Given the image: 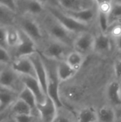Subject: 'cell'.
Listing matches in <instances>:
<instances>
[{"label": "cell", "instance_id": "18", "mask_svg": "<svg viewBox=\"0 0 121 122\" xmlns=\"http://www.w3.org/2000/svg\"><path fill=\"white\" fill-rule=\"evenodd\" d=\"M18 98L23 100L31 107L32 110V114L39 116L37 109V102L36 97L28 88L24 86L22 89L18 93Z\"/></svg>", "mask_w": 121, "mask_h": 122}, {"label": "cell", "instance_id": "2", "mask_svg": "<svg viewBox=\"0 0 121 122\" xmlns=\"http://www.w3.org/2000/svg\"><path fill=\"white\" fill-rule=\"evenodd\" d=\"M20 39L18 44L9 50L12 60L20 57H26L37 52L36 43L29 35L19 29Z\"/></svg>", "mask_w": 121, "mask_h": 122}, {"label": "cell", "instance_id": "22", "mask_svg": "<svg viewBox=\"0 0 121 122\" xmlns=\"http://www.w3.org/2000/svg\"><path fill=\"white\" fill-rule=\"evenodd\" d=\"M10 112L11 114H12L13 116L32 114V110L31 107L26 102L19 98L10 107Z\"/></svg>", "mask_w": 121, "mask_h": 122}, {"label": "cell", "instance_id": "17", "mask_svg": "<svg viewBox=\"0 0 121 122\" xmlns=\"http://www.w3.org/2000/svg\"><path fill=\"white\" fill-rule=\"evenodd\" d=\"M98 122H116L118 119L117 112L111 105H104L97 111Z\"/></svg>", "mask_w": 121, "mask_h": 122}, {"label": "cell", "instance_id": "11", "mask_svg": "<svg viewBox=\"0 0 121 122\" xmlns=\"http://www.w3.org/2000/svg\"><path fill=\"white\" fill-rule=\"evenodd\" d=\"M37 109L41 122H53L58 111L56 104L48 96L44 104L37 105Z\"/></svg>", "mask_w": 121, "mask_h": 122}, {"label": "cell", "instance_id": "19", "mask_svg": "<svg viewBox=\"0 0 121 122\" xmlns=\"http://www.w3.org/2000/svg\"><path fill=\"white\" fill-rule=\"evenodd\" d=\"M17 13L9 8L0 4V24L8 26L16 24Z\"/></svg>", "mask_w": 121, "mask_h": 122}, {"label": "cell", "instance_id": "20", "mask_svg": "<svg viewBox=\"0 0 121 122\" xmlns=\"http://www.w3.org/2000/svg\"><path fill=\"white\" fill-rule=\"evenodd\" d=\"M20 39L19 29L15 25L6 26V42L9 51L14 48Z\"/></svg>", "mask_w": 121, "mask_h": 122}, {"label": "cell", "instance_id": "1", "mask_svg": "<svg viewBox=\"0 0 121 122\" xmlns=\"http://www.w3.org/2000/svg\"><path fill=\"white\" fill-rule=\"evenodd\" d=\"M48 11L58 22H59L64 28H66L69 31L74 33H81L88 31V25L81 23L74 18L71 17L67 14L65 11H61V10L55 7H49Z\"/></svg>", "mask_w": 121, "mask_h": 122}, {"label": "cell", "instance_id": "29", "mask_svg": "<svg viewBox=\"0 0 121 122\" xmlns=\"http://www.w3.org/2000/svg\"><path fill=\"white\" fill-rule=\"evenodd\" d=\"M12 57L10 51L7 49L0 46V64L10 65Z\"/></svg>", "mask_w": 121, "mask_h": 122}, {"label": "cell", "instance_id": "40", "mask_svg": "<svg viewBox=\"0 0 121 122\" xmlns=\"http://www.w3.org/2000/svg\"><path fill=\"white\" fill-rule=\"evenodd\" d=\"M117 118H118V119L119 121H121V111L119 114H118V115H117Z\"/></svg>", "mask_w": 121, "mask_h": 122}, {"label": "cell", "instance_id": "39", "mask_svg": "<svg viewBox=\"0 0 121 122\" xmlns=\"http://www.w3.org/2000/svg\"><path fill=\"white\" fill-rule=\"evenodd\" d=\"M36 1H39V2H41V3H42L43 4H44L48 3V2L50 1L51 0H36Z\"/></svg>", "mask_w": 121, "mask_h": 122}, {"label": "cell", "instance_id": "21", "mask_svg": "<svg viewBox=\"0 0 121 122\" xmlns=\"http://www.w3.org/2000/svg\"><path fill=\"white\" fill-rule=\"evenodd\" d=\"M111 39L106 33H101L95 36L93 50L98 52H107L111 49Z\"/></svg>", "mask_w": 121, "mask_h": 122}, {"label": "cell", "instance_id": "26", "mask_svg": "<svg viewBox=\"0 0 121 122\" xmlns=\"http://www.w3.org/2000/svg\"><path fill=\"white\" fill-rule=\"evenodd\" d=\"M98 19L100 29L102 33H106L110 27L109 14L98 11Z\"/></svg>", "mask_w": 121, "mask_h": 122}, {"label": "cell", "instance_id": "33", "mask_svg": "<svg viewBox=\"0 0 121 122\" xmlns=\"http://www.w3.org/2000/svg\"><path fill=\"white\" fill-rule=\"evenodd\" d=\"M0 4L16 12V0H0Z\"/></svg>", "mask_w": 121, "mask_h": 122}, {"label": "cell", "instance_id": "34", "mask_svg": "<svg viewBox=\"0 0 121 122\" xmlns=\"http://www.w3.org/2000/svg\"><path fill=\"white\" fill-rule=\"evenodd\" d=\"M114 72L118 81H121V59H118L114 64Z\"/></svg>", "mask_w": 121, "mask_h": 122}, {"label": "cell", "instance_id": "3", "mask_svg": "<svg viewBox=\"0 0 121 122\" xmlns=\"http://www.w3.org/2000/svg\"><path fill=\"white\" fill-rule=\"evenodd\" d=\"M16 24L17 27L29 35L37 44L43 38L41 29L39 24L28 15H20L16 17Z\"/></svg>", "mask_w": 121, "mask_h": 122}, {"label": "cell", "instance_id": "24", "mask_svg": "<svg viewBox=\"0 0 121 122\" xmlns=\"http://www.w3.org/2000/svg\"><path fill=\"white\" fill-rule=\"evenodd\" d=\"M66 61L73 69L78 71L83 64L84 61L83 54L76 50L70 51L66 58Z\"/></svg>", "mask_w": 121, "mask_h": 122}, {"label": "cell", "instance_id": "14", "mask_svg": "<svg viewBox=\"0 0 121 122\" xmlns=\"http://www.w3.org/2000/svg\"><path fill=\"white\" fill-rule=\"evenodd\" d=\"M56 72L60 82L66 81L75 76L77 71L73 69L66 60L58 61L56 64Z\"/></svg>", "mask_w": 121, "mask_h": 122}, {"label": "cell", "instance_id": "4", "mask_svg": "<svg viewBox=\"0 0 121 122\" xmlns=\"http://www.w3.org/2000/svg\"><path fill=\"white\" fill-rule=\"evenodd\" d=\"M53 20L47 21L46 30L53 39L63 43L67 46L73 44L74 39H72L73 33L64 28L59 22H58L53 16Z\"/></svg>", "mask_w": 121, "mask_h": 122}, {"label": "cell", "instance_id": "30", "mask_svg": "<svg viewBox=\"0 0 121 122\" xmlns=\"http://www.w3.org/2000/svg\"><path fill=\"white\" fill-rule=\"evenodd\" d=\"M0 46L8 49L6 42V26L0 24Z\"/></svg>", "mask_w": 121, "mask_h": 122}, {"label": "cell", "instance_id": "37", "mask_svg": "<svg viewBox=\"0 0 121 122\" xmlns=\"http://www.w3.org/2000/svg\"><path fill=\"white\" fill-rule=\"evenodd\" d=\"M116 39H117V46H118V49L121 51V36Z\"/></svg>", "mask_w": 121, "mask_h": 122}, {"label": "cell", "instance_id": "15", "mask_svg": "<svg viewBox=\"0 0 121 122\" xmlns=\"http://www.w3.org/2000/svg\"><path fill=\"white\" fill-rule=\"evenodd\" d=\"M17 99L18 93L4 88L0 89V112L10 109Z\"/></svg>", "mask_w": 121, "mask_h": 122}, {"label": "cell", "instance_id": "9", "mask_svg": "<svg viewBox=\"0 0 121 122\" xmlns=\"http://www.w3.org/2000/svg\"><path fill=\"white\" fill-rule=\"evenodd\" d=\"M94 41L95 36L91 33L86 31L79 34L74 39L73 45L76 51L84 55L93 50Z\"/></svg>", "mask_w": 121, "mask_h": 122}, {"label": "cell", "instance_id": "5", "mask_svg": "<svg viewBox=\"0 0 121 122\" xmlns=\"http://www.w3.org/2000/svg\"><path fill=\"white\" fill-rule=\"evenodd\" d=\"M68 46L64 44L62 42L52 39L44 47L41 54L48 59L53 61H62L66 60V58L69 52H68Z\"/></svg>", "mask_w": 121, "mask_h": 122}, {"label": "cell", "instance_id": "42", "mask_svg": "<svg viewBox=\"0 0 121 122\" xmlns=\"http://www.w3.org/2000/svg\"><path fill=\"white\" fill-rule=\"evenodd\" d=\"M121 82V81H120Z\"/></svg>", "mask_w": 121, "mask_h": 122}, {"label": "cell", "instance_id": "16", "mask_svg": "<svg viewBox=\"0 0 121 122\" xmlns=\"http://www.w3.org/2000/svg\"><path fill=\"white\" fill-rule=\"evenodd\" d=\"M64 11L71 17L76 19L77 21L83 23L85 24H88L89 22H91L95 16V11L91 8H85L77 11Z\"/></svg>", "mask_w": 121, "mask_h": 122}, {"label": "cell", "instance_id": "36", "mask_svg": "<svg viewBox=\"0 0 121 122\" xmlns=\"http://www.w3.org/2000/svg\"><path fill=\"white\" fill-rule=\"evenodd\" d=\"M10 114H11L10 109L4 112H0V122H4L6 120H7Z\"/></svg>", "mask_w": 121, "mask_h": 122}, {"label": "cell", "instance_id": "27", "mask_svg": "<svg viewBox=\"0 0 121 122\" xmlns=\"http://www.w3.org/2000/svg\"><path fill=\"white\" fill-rule=\"evenodd\" d=\"M13 117L15 122H41L40 117L34 114L16 115L13 116Z\"/></svg>", "mask_w": 121, "mask_h": 122}, {"label": "cell", "instance_id": "23", "mask_svg": "<svg viewBox=\"0 0 121 122\" xmlns=\"http://www.w3.org/2000/svg\"><path fill=\"white\" fill-rule=\"evenodd\" d=\"M76 122H98L97 112L91 107H86L80 110Z\"/></svg>", "mask_w": 121, "mask_h": 122}, {"label": "cell", "instance_id": "7", "mask_svg": "<svg viewBox=\"0 0 121 122\" xmlns=\"http://www.w3.org/2000/svg\"><path fill=\"white\" fill-rule=\"evenodd\" d=\"M33 63L36 78L40 83L43 89L47 94V86H48V73L44 60L39 51L29 56Z\"/></svg>", "mask_w": 121, "mask_h": 122}, {"label": "cell", "instance_id": "10", "mask_svg": "<svg viewBox=\"0 0 121 122\" xmlns=\"http://www.w3.org/2000/svg\"><path fill=\"white\" fill-rule=\"evenodd\" d=\"M44 9V4L36 0H16V13L19 11L21 15H39Z\"/></svg>", "mask_w": 121, "mask_h": 122}, {"label": "cell", "instance_id": "28", "mask_svg": "<svg viewBox=\"0 0 121 122\" xmlns=\"http://www.w3.org/2000/svg\"><path fill=\"white\" fill-rule=\"evenodd\" d=\"M110 24L114 21H118L121 20V4H112V8L109 14Z\"/></svg>", "mask_w": 121, "mask_h": 122}, {"label": "cell", "instance_id": "31", "mask_svg": "<svg viewBox=\"0 0 121 122\" xmlns=\"http://www.w3.org/2000/svg\"><path fill=\"white\" fill-rule=\"evenodd\" d=\"M111 8H112V3H111V1H102V2H101L99 4V5L98 6V11L110 14Z\"/></svg>", "mask_w": 121, "mask_h": 122}, {"label": "cell", "instance_id": "13", "mask_svg": "<svg viewBox=\"0 0 121 122\" xmlns=\"http://www.w3.org/2000/svg\"><path fill=\"white\" fill-rule=\"evenodd\" d=\"M106 97L113 107H121V82L114 80L110 82L106 89Z\"/></svg>", "mask_w": 121, "mask_h": 122}, {"label": "cell", "instance_id": "41", "mask_svg": "<svg viewBox=\"0 0 121 122\" xmlns=\"http://www.w3.org/2000/svg\"><path fill=\"white\" fill-rule=\"evenodd\" d=\"M116 24H118V26H119L121 28V20H119L118 21H117V22H116Z\"/></svg>", "mask_w": 121, "mask_h": 122}, {"label": "cell", "instance_id": "35", "mask_svg": "<svg viewBox=\"0 0 121 122\" xmlns=\"http://www.w3.org/2000/svg\"><path fill=\"white\" fill-rule=\"evenodd\" d=\"M111 33L113 36L118 38L120 36H121V28L117 24H116L115 26L113 27V29H111Z\"/></svg>", "mask_w": 121, "mask_h": 122}, {"label": "cell", "instance_id": "6", "mask_svg": "<svg viewBox=\"0 0 121 122\" xmlns=\"http://www.w3.org/2000/svg\"><path fill=\"white\" fill-rule=\"evenodd\" d=\"M24 86L21 76L17 74L9 65L0 71V87L15 92H19L18 87Z\"/></svg>", "mask_w": 121, "mask_h": 122}, {"label": "cell", "instance_id": "43", "mask_svg": "<svg viewBox=\"0 0 121 122\" xmlns=\"http://www.w3.org/2000/svg\"><path fill=\"white\" fill-rule=\"evenodd\" d=\"M6 121H5V122H6Z\"/></svg>", "mask_w": 121, "mask_h": 122}, {"label": "cell", "instance_id": "8", "mask_svg": "<svg viewBox=\"0 0 121 122\" xmlns=\"http://www.w3.org/2000/svg\"><path fill=\"white\" fill-rule=\"evenodd\" d=\"M21 79L24 86L28 88L35 96L37 105L44 104L46 102L47 94L36 77L31 76H21Z\"/></svg>", "mask_w": 121, "mask_h": 122}, {"label": "cell", "instance_id": "38", "mask_svg": "<svg viewBox=\"0 0 121 122\" xmlns=\"http://www.w3.org/2000/svg\"><path fill=\"white\" fill-rule=\"evenodd\" d=\"M112 4H121V0H111V1Z\"/></svg>", "mask_w": 121, "mask_h": 122}, {"label": "cell", "instance_id": "32", "mask_svg": "<svg viewBox=\"0 0 121 122\" xmlns=\"http://www.w3.org/2000/svg\"><path fill=\"white\" fill-rule=\"evenodd\" d=\"M53 122H73V121L70 115L65 112H60L58 110L57 117Z\"/></svg>", "mask_w": 121, "mask_h": 122}, {"label": "cell", "instance_id": "44", "mask_svg": "<svg viewBox=\"0 0 121 122\" xmlns=\"http://www.w3.org/2000/svg\"></svg>", "mask_w": 121, "mask_h": 122}, {"label": "cell", "instance_id": "12", "mask_svg": "<svg viewBox=\"0 0 121 122\" xmlns=\"http://www.w3.org/2000/svg\"><path fill=\"white\" fill-rule=\"evenodd\" d=\"M10 66L21 76H31L36 77L33 63L29 56L14 59L12 60Z\"/></svg>", "mask_w": 121, "mask_h": 122}, {"label": "cell", "instance_id": "25", "mask_svg": "<svg viewBox=\"0 0 121 122\" xmlns=\"http://www.w3.org/2000/svg\"><path fill=\"white\" fill-rule=\"evenodd\" d=\"M64 11H77L85 9L83 0H58Z\"/></svg>", "mask_w": 121, "mask_h": 122}]
</instances>
